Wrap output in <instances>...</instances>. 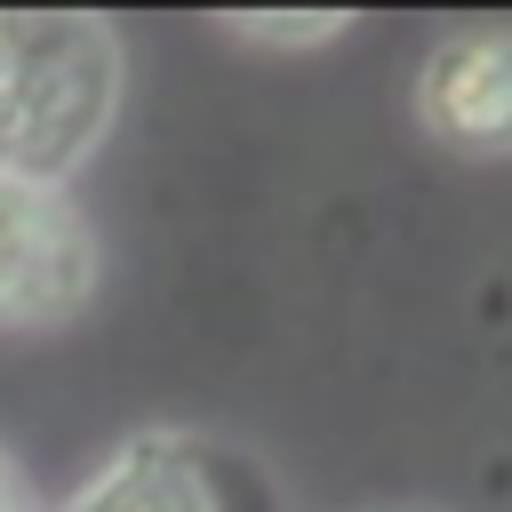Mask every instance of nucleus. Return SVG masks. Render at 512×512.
Listing matches in <instances>:
<instances>
[{
	"mask_svg": "<svg viewBox=\"0 0 512 512\" xmlns=\"http://www.w3.org/2000/svg\"><path fill=\"white\" fill-rule=\"evenodd\" d=\"M0 512H40V496H32V480L16 472V456L0 448Z\"/></svg>",
	"mask_w": 512,
	"mask_h": 512,
	"instance_id": "423d86ee",
	"label": "nucleus"
},
{
	"mask_svg": "<svg viewBox=\"0 0 512 512\" xmlns=\"http://www.w3.org/2000/svg\"><path fill=\"white\" fill-rule=\"evenodd\" d=\"M416 128L464 160L512 152V24H456L416 64Z\"/></svg>",
	"mask_w": 512,
	"mask_h": 512,
	"instance_id": "7ed1b4c3",
	"label": "nucleus"
},
{
	"mask_svg": "<svg viewBox=\"0 0 512 512\" xmlns=\"http://www.w3.org/2000/svg\"><path fill=\"white\" fill-rule=\"evenodd\" d=\"M128 56L104 16L0 8V176L72 184L120 120Z\"/></svg>",
	"mask_w": 512,
	"mask_h": 512,
	"instance_id": "f257e3e1",
	"label": "nucleus"
},
{
	"mask_svg": "<svg viewBox=\"0 0 512 512\" xmlns=\"http://www.w3.org/2000/svg\"><path fill=\"white\" fill-rule=\"evenodd\" d=\"M352 16H336V8H304V16H264V8H240V16H224V32L232 40H256V48H320V40H336Z\"/></svg>",
	"mask_w": 512,
	"mask_h": 512,
	"instance_id": "39448f33",
	"label": "nucleus"
},
{
	"mask_svg": "<svg viewBox=\"0 0 512 512\" xmlns=\"http://www.w3.org/2000/svg\"><path fill=\"white\" fill-rule=\"evenodd\" d=\"M64 512H224V496L184 432H136L72 488Z\"/></svg>",
	"mask_w": 512,
	"mask_h": 512,
	"instance_id": "20e7f679",
	"label": "nucleus"
},
{
	"mask_svg": "<svg viewBox=\"0 0 512 512\" xmlns=\"http://www.w3.org/2000/svg\"><path fill=\"white\" fill-rule=\"evenodd\" d=\"M104 248L64 184L0 176V328H72L96 304Z\"/></svg>",
	"mask_w": 512,
	"mask_h": 512,
	"instance_id": "f03ea898",
	"label": "nucleus"
}]
</instances>
